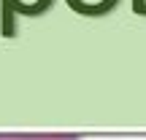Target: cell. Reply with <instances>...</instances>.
<instances>
[{
  "label": "cell",
  "instance_id": "obj_2",
  "mask_svg": "<svg viewBox=\"0 0 146 140\" xmlns=\"http://www.w3.org/2000/svg\"><path fill=\"white\" fill-rule=\"evenodd\" d=\"M119 3H122V0H65V5H68L73 14L87 16V19H100V16H108Z\"/></svg>",
  "mask_w": 146,
  "mask_h": 140
},
{
  "label": "cell",
  "instance_id": "obj_4",
  "mask_svg": "<svg viewBox=\"0 0 146 140\" xmlns=\"http://www.w3.org/2000/svg\"><path fill=\"white\" fill-rule=\"evenodd\" d=\"M130 5H133V14L146 16V0H130Z\"/></svg>",
  "mask_w": 146,
  "mask_h": 140
},
{
  "label": "cell",
  "instance_id": "obj_3",
  "mask_svg": "<svg viewBox=\"0 0 146 140\" xmlns=\"http://www.w3.org/2000/svg\"><path fill=\"white\" fill-rule=\"evenodd\" d=\"M0 140H81V135L70 132V135H62V132H52V135H0Z\"/></svg>",
  "mask_w": 146,
  "mask_h": 140
},
{
  "label": "cell",
  "instance_id": "obj_1",
  "mask_svg": "<svg viewBox=\"0 0 146 140\" xmlns=\"http://www.w3.org/2000/svg\"><path fill=\"white\" fill-rule=\"evenodd\" d=\"M57 0H0V32L3 38H16L19 27H16V16H27L35 19L52 11Z\"/></svg>",
  "mask_w": 146,
  "mask_h": 140
}]
</instances>
